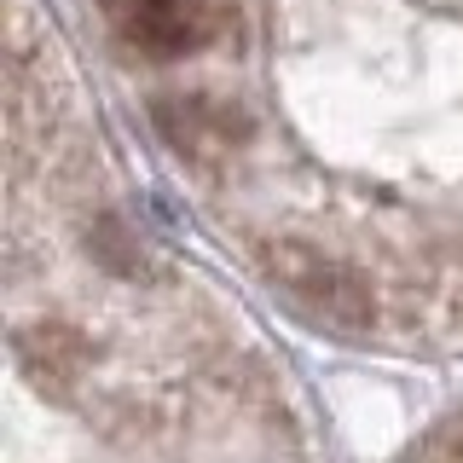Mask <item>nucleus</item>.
<instances>
[{
  "mask_svg": "<svg viewBox=\"0 0 463 463\" xmlns=\"http://www.w3.org/2000/svg\"><path fill=\"white\" fill-rule=\"evenodd\" d=\"M151 122H156V134L168 139V151L197 174H221L255 134L250 105L221 99V93H203V87L151 99Z\"/></svg>",
  "mask_w": 463,
  "mask_h": 463,
  "instance_id": "obj_1",
  "label": "nucleus"
},
{
  "mask_svg": "<svg viewBox=\"0 0 463 463\" xmlns=\"http://www.w3.org/2000/svg\"><path fill=\"white\" fill-rule=\"evenodd\" d=\"M105 24L145 58H192L238 29V12L214 0H105Z\"/></svg>",
  "mask_w": 463,
  "mask_h": 463,
  "instance_id": "obj_2",
  "label": "nucleus"
},
{
  "mask_svg": "<svg viewBox=\"0 0 463 463\" xmlns=\"http://www.w3.org/2000/svg\"><path fill=\"white\" fill-rule=\"evenodd\" d=\"M423 463H463V429H458V434H446V440L434 446Z\"/></svg>",
  "mask_w": 463,
  "mask_h": 463,
  "instance_id": "obj_3",
  "label": "nucleus"
}]
</instances>
